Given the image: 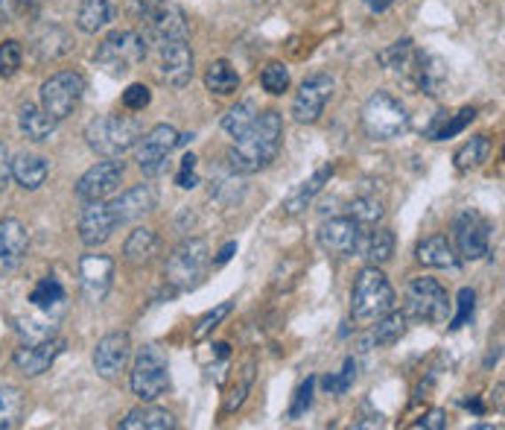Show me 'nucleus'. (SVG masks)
Instances as JSON below:
<instances>
[{
  "label": "nucleus",
  "mask_w": 505,
  "mask_h": 430,
  "mask_svg": "<svg viewBox=\"0 0 505 430\" xmlns=\"http://www.w3.org/2000/svg\"><path fill=\"white\" fill-rule=\"evenodd\" d=\"M280 141H284V117L275 108H269V112L257 115L255 123L237 138V144L228 149L225 164L237 176L257 173L278 158Z\"/></svg>",
  "instance_id": "f257e3e1"
},
{
  "label": "nucleus",
  "mask_w": 505,
  "mask_h": 430,
  "mask_svg": "<svg viewBox=\"0 0 505 430\" xmlns=\"http://www.w3.org/2000/svg\"><path fill=\"white\" fill-rule=\"evenodd\" d=\"M395 311V287L383 275L380 267H366L353 282L351 293V316L353 322L371 325Z\"/></svg>",
  "instance_id": "f03ea898"
},
{
  "label": "nucleus",
  "mask_w": 505,
  "mask_h": 430,
  "mask_svg": "<svg viewBox=\"0 0 505 430\" xmlns=\"http://www.w3.org/2000/svg\"><path fill=\"white\" fill-rule=\"evenodd\" d=\"M140 135H144V123L129 115H103L94 117L85 126V141L103 158H120L129 149H135Z\"/></svg>",
  "instance_id": "7ed1b4c3"
},
{
  "label": "nucleus",
  "mask_w": 505,
  "mask_h": 430,
  "mask_svg": "<svg viewBox=\"0 0 505 430\" xmlns=\"http://www.w3.org/2000/svg\"><path fill=\"white\" fill-rule=\"evenodd\" d=\"M210 267V249L205 240H185L173 249V255L167 258V267H164V278H167V287L173 293H185V290H193L201 284Z\"/></svg>",
  "instance_id": "20e7f679"
},
{
  "label": "nucleus",
  "mask_w": 505,
  "mask_h": 430,
  "mask_svg": "<svg viewBox=\"0 0 505 430\" xmlns=\"http://www.w3.org/2000/svg\"><path fill=\"white\" fill-rule=\"evenodd\" d=\"M146 38L135 29H114L97 47L94 62L111 76H126L146 59Z\"/></svg>",
  "instance_id": "39448f33"
},
{
  "label": "nucleus",
  "mask_w": 505,
  "mask_h": 430,
  "mask_svg": "<svg viewBox=\"0 0 505 430\" xmlns=\"http://www.w3.org/2000/svg\"><path fill=\"white\" fill-rule=\"evenodd\" d=\"M362 129L371 141H391L409 129V115L398 97L389 92H374L362 106Z\"/></svg>",
  "instance_id": "423d86ee"
},
{
  "label": "nucleus",
  "mask_w": 505,
  "mask_h": 430,
  "mask_svg": "<svg viewBox=\"0 0 505 430\" xmlns=\"http://www.w3.org/2000/svg\"><path fill=\"white\" fill-rule=\"evenodd\" d=\"M129 384H132V393L140 398V402H155V398L164 395L170 389V360H167V354L153 343L138 348Z\"/></svg>",
  "instance_id": "0eeeda50"
},
{
  "label": "nucleus",
  "mask_w": 505,
  "mask_h": 430,
  "mask_svg": "<svg viewBox=\"0 0 505 430\" xmlns=\"http://www.w3.org/2000/svg\"><path fill=\"white\" fill-rule=\"evenodd\" d=\"M447 314H450L447 290H444L436 278H427V275L412 278L406 287V316L427 325H441L447 322Z\"/></svg>",
  "instance_id": "6e6552de"
},
{
  "label": "nucleus",
  "mask_w": 505,
  "mask_h": 430,
  "mask_svg": "<svg viewBox=\"0 0 505 430\" xmlns=\"http://www.w3.org/2000/svg\"><path fill=\"white\" fill-rule=\"evenodd\" d=\"M181 147V132L170 123H158L149 129L146 135H140L138 141V167L146 176H164L170 170V155Z\"/></svg>",
  "instance_id": "1a4fd4ad"
},
{
  "label": "nucleus",
  "mask_w": 505,
  "mask_h": 430,
  "mask_svg": "<svg viewBox=\"0 0 505 430\" xmlns=\"http://www.w3.org/2000/svg\"><path fill=\"white\" fill-rule=\"evenodd\" d=\"M85 94V76L79 71H59L42 83V108L53 117L62 120L67 115H74V108L79 106V100Z\"/></svg>",
  "instance_id": "9d476101"
},
{
  "label": "nucleus",
  "mask_w": 505,
  "mask_h": 430,
  "mask_svg": "<svg viewBox=\"0 0 505 430\" xmlns=\"http://www.w3.org/2000/svg\"><path fill=\"white\" fill-rule=\"evenodd\" d=\"M491 243V223L479 211H464L453 223V249H456L459 261H479L488 255Z\"/></svg>",
  "instance_id": "9b49d317"
},
{
  "label": "nucleus",
  "mask_w": 505,
  "mask_h": 430,
  "mask_svg": "<svg viewBox=\"0 0 505 430\" xmlns=\"http://www.w3.org/2000/svg\"><path fill=\"white\" fill-rule=\"evenodd\" d=\"M333 76L327 74H312L301 83L296 100H292V117L296 123H316L325 112L327 100L333 97Z\"/></svg>",
  "instance_id": "f8f14e48"
},
{
  "label": "nucleus",
  "mask_w": 505,
  "mask_h": 430,
  "mask_svg": "<svg viewBox=\"0 0 505 430\" xmlns=\"http://www.w3.org/2000/svg\"><path fill=\"white\" fill-rule=\"evenodd\" d=\"M120 182H123V162L106 158V162H97L91 170H85L83 179L76 182V196L83 199V203L108 199L117 194Z\"/></svg>",
  "instance_id": "ddd939ff"
},
{
  "label": "nucleus",
  "mask_w": 505,
  "mask_h": 430,
  "mask_svg": "<svg viewBox=\"0 0 505 430\" xmlns=\"http://www.w3.org/2000/svg\"><path fill=\"white\" fill-rule=\"evenodd\" d=\"M158 74L164 83L185 88L193 79V50L187 38H173V42L158 44Z\"/></svg>",
  "instance_id": "4468645a"
},
{
  "label": "nucleus",
  "mask_w": 505,
  "mask_h": 430,
  "mask_svg": "<svg viewBox=\"0 0 505 430\" xmlns=\"http://www.w3.org/2000/svg\"><path fill=\"white\" fill-rule=\"evenodd\" d=\"M111 278H114V261L103 252H88L79 258V284L88 305H99L108 296Z\"/></svg>",
  "instance_id": "2eb2a0df"
},
{
  "label": "nucleus",
  "mask_w": 505,
  "mask_h": 430,
  "mask_svg": "<svg viewBox=\"0 0 505 430\" xmlns=\"http://www.w3.org/2000/svg\"><path fill=\"white\" fill-rule=\"evenodd\" d=\"M359 223L353 217H333L319 226V246L333 258H351L359 249Z\"/></svg>",
  "instance_id": "dca6fc26"
},
{
  "label": "nucleus",
  "mask_w": 505,
  "mask_h": 430,
  "mask_svg": "<svg viewBox=\"0 0 505 430\" xmlns=\"http://www.w3.org/2000/svg\"><path fill=\"white\" fill-rule=\"evenodd\" d=\"M423 56L421 50L409 42V38H400V42H395L391 47H386L383 53L377 56L383 68L386 71H391L403 85L409 88H418V79H421V68H423Z\"/></svg>",
  "instance_id": "f3484780"
},
{
  "label": "nucleus",
  "mask_w": 505,
  "mask_h": 430,
  "mask_svg": "<svg viewBox=\"0 0 505 430\" xmlns=\"http://www.w3.org/2000/svg\"><path fill=\"white\" fill-rule=\"evenodd\" d=\"M117 217L111 211V203L97 199V203H85V211L79 214V240L88 249L103 246L106 240L117 232Z\"/></svg>",
  "instance_id": "a211bd4d"
},
{
  "label": "nucleus",
  "mask_w": 505,
  "mask_h": 430,
  "mask_svg": "<svg viewBox=\"0 0 505 430\" xmlns=\"http://www.w3.org/2000/svg\"><path fill=\"white\" fill-rule=\"evenodd\" d=\"M62 352H65V339L50 337V339H44V343H24L21 348H15L12 363L21 375L38 378L56 363V357Z\"/></svg>",
  "instance_id": "6ab92c4d"
},
{
  "label": "nucleus",
  "mask_w": 505,
  "mask_h": 430,
  "mask_svg": "<svg viewBox=\"0 0 505 430\" xmlns=\"http://www.w3.org/2000/svg\"><path fill=\"white\" fill-rule=\"evenodd\" d=\"M129 357H132V339H129V334L126 331L106 334L94 348V369L106 381H111V378H117L126 369Z\"/></svg>",
  "instance_id": "aec40b11"
},
{
  "label": "nucleus",
  "mask_w": 505,
  "mask_h": 430,
  "mask_svg": "<svg viewBox=\"0 0 505 430\" xmlns=\"http://www.w3.org/2000/svg\"><path fill=\"white\" fill-rule=\"evenodd\" d=\"M158 205V191L153 185H135L129 187L126 194H120L117 199H111V211H114L117 223L126 226V223H135L144 214L155 211Z\"/></svg>",
  "instance_id": "412c9836"
},
{
  "label": "nucleus",
  "mask_w": 505,
  "mask_h": 430,
  "mask_svg": "<svg viewBox=\"0 0 505 430\" xmlns=\"http://www.w3.org/2000/svg\"><path fill=\"white\" fill-rule=\"evenodd\" d=\"M146 29H149V38H153L155 44L173 42V38H190V27H187L185 12H181L178 6H170V4L146 24Z\"/></svg>",
  "instance_id": "4be33fe9"
},
{
  "label": "nucleus",
  "mask_w": 505,
  "mask_h": 430,
  "mask_svg": "<svg viewBox=\"0 0 505 430\" xmlns=\"http://www.w3.org/2000/svg\"><path fill=\"white\" fill-rule=\"evenodd\" d=\"M56 126H59V120H53L42 106H36V103H24L21 112H18V129H21L24 138H29V141H36V144L50 141L56 132Z\"/></svg>",
  "instance_id": "5701e85b"
},
{
  "label": "nucleus",
  "mask_w": 505,
  "mask_h": 430,
  "mask_svg": "<svg viewBox=\"0 0 505 430\" xmlns=\"http://www.w3.org/2000/svg\"><path fill=\"white\" fill-rule=\"evenodd\" d=\"M27 249H29V235H27L21 219H15V217L4 219V223H0V255H4L9 269H15L24 261Z\"/></svg>",
  "instance_id": "b1692460"
},
{
  "label": "nucleus",
  "mask_w": 505,
  "mask_h": 430,
  "mask_svg": "<svg viewBox=\"0 0 505 430\" xmlns=\"http://www.w3.org/2000/svg\"><path fill=\"white\" fill-rule=\"evenodd\" d=\"M120 427L123 430H176L178 422L173 418V413L155 407L153 402H144L140 407L129 410L126 418L120 422Z\"/></svg>",
  "instance_id": "393cba45"
},
{
  "label": "nucleus",
  "mask_w": 505,
  "mask_h": 430,
  "mask_svg": "<svg viewBox=\"0 0 505 430\" xmlns=\"http://www.w3.org/2000/svg\"><path fill=\"white\" fill-rule=\"evenodd\" d=\"M333 179V164H325V167H319L316 173H312L307 182H301L296 191H292L287 196V203H284V211L287 214H301L304 208L316 199V194L325 191V185Z\"/></svg>",
  "instance_id": "a878e982"
},
{
  "label": "nucleus",
  "mask_w": 505,
  "mask_h": 430,
  "mask_svg": "<svg viewBox=\"0 0 505 430\" xmlns=\"http://www.w3.org/2000/svg\"><path fill=\"white\" fill-rule=\"evenodd\" d=\"M50 176V164L44 155H33V153H21L12 162V179L24 191H38Z\"/></svg>",
  "instance_id": "bb28decb"
},
{
  "label": "nucleus",
  "mask_w": 505,
  "mask_h": 430,
  "mask_svg": "<svg viewBox=\"0 0 505 430\" xmlns=\"http://www.w3.org/2000/svg\"><path fill=\"white\" fill-rule=\"evenodd\" d=\"M403 334H406V314L391 311L383 319H377V325L371 322V331L362 339V348H389L395 346Z\"/></svg>",
  "instance_id": "cd10ccee"
},
{
  "label": "nucleus",
  "mask_w": 505,
  "mask_h": 430,
  "mask_svg": "<svg viewBox=\"0 0 505 430\" xmlns=\"http://www.w3.org/2000/svg\"><path fill=\"white\" fill-rule=\"evenodd\" d=\"M418 261L423 267H432V269H456L459 255H456V249H453V243L447 237L436 235V237H427L418 246Z\"/></svg>",
  "instance_id": "c85d7f7f"
},
{
  "label": "nucleus",
  "mask_w": 505,
  "mask_h": 430,
  "mask_svg": "<svg viewBox=\"0 0 505 430\" xmlns=\"http://www.w3.org/2000/svg\"><path fill=\"white\" fill-rule=\"evenodd\" d=\"M114 21V6L111 0H83L76 12V27L83 29L85 36H97L99 29H106Z\"/></svg>",
  "instance_id": "c756f323"
},
{
  "label": "nucleus",
  "mask_w": 505,
  "mask_h": 430,
  "mask_svg": "<svg viewBox=\"0 0 505 430\" xmlns=\"http://www.w3.org/2000/svg\"><path fill=\"white\" fill-rule=\"evenodd\" d=\"M158 246H161V243H158V235L153 232V228L140 226V228H135V232L126 237L123 255H126L129 264L144 267V264H149V261H153V258L158 255Z\"/></svg>",
  "instance_id": "7c9ffc66"
},
{
  "label": "nucleus",
  "mask_w": 505,
  "mask_h": 430,
  "mask_svg": "<svg viewBox=\"0 0 505 430\" xmlns=\"http://www.w3.org/2000/svg\"><path fill=\"white\" fill-rule=\"evenodd\" d=\"M205 88L217 97H228L240 88V74L231 68V62H225V59H217V62H210L205 71Z\"/></svg>",
  "instance_id": "2f4dec72"
},
{
  "label": "nucleus",
  "mask_w": 505,
  "mask_h": 430,
  "mask_svg": "<svg viewBox=\"0 0 505 430\" xmlns=\"http://www.w3.org/2000/svg\"><path fill=\"white\" fill-rule=\"evenodd\" d=\"M473 117H477V108H462L456 115H438L427 126V138L430 141H450V138L464 132V126H468Z\"/></svg>",
  "instance_id": "473e14b6"
},
{
  "label": "nucleus",
  "mask_w": 505,
  "mask_h": 430,
  "mask_svg": "<svg viewBox=\"0 0 505 430\" xmlns=\"http://www.w3.org/2000/svg\"><path fill=\"white\" fill-rule=\"evenodd\" d=\"M29 302H33L36 311H47V314L59 311V307L65 305V287H62V282H59V278H53V275H44L42 282L33 287V293H29Z\"/></svg>",
  "instance_id": "72a5a7b5"
},
{
  "label": "nucleus",
  "mask_w": 505,
  "mask_h": 430,
  "mask_svg": "<svg viewBox=\"0 0 505 430\" xmlns=\"http://www.w3.org/2000/svg\"><path fill=\"white\" fill-rule=\"evenodd\" d=\"M488 155H491V138L477 135V138H470L464 147L456 149V158H453V162H456V170L468 173V170H477L488 162Z\"/></svg>",
  "instance_id": "f704fd0d"
},
{
  "label": "nucleus",
  "mask_w": 505,
  "mask_h": 430,
  "mask_svg": "<svg viewBox=\"0 0 505 430\" xmlns=\"http://www.w3.org/2000/svg\"><path fill=\"white\" fill-rule=\"evenodd\" d=\"M24 418V393L12 384H0V427H18Z\"/></svg>",
  "instance_id": "c9c22d12"
},
{
  "label": "nucleus",
  "mask_w": 505,
  "mask_h": 430,
  "mask_svg": "<svg viewBox=\"0 0 505 430\" xmlns=\"http://www.w3.org/2000/svg\"><path fill=\"white\" fill-rule=\"evenodd\" d=\"M18 334L24 337V343H44V339L56 337V319L47 311H38L36 316H24L18 319Z\"/></svg>",
  "instance_id": "e433bc0d"
},
{
  "label": "nucleus",
  "mask_w": 505,
  "mask_h": 430,
  "mask_svg": "<svg viewBox=\"0 0 505 430\" xmlns=\"http://www.w3.org/2000/svg\"><path fill=\"white\" fill-rule=\"evenodd\" d=\"M257 115H260V112H257V103H255V100H242V103H237L225 117H222V129H225V132L237 141V138L246 132L251 123H255Z\"/></svg>",
  "instance_id": "4c0bfd02"
},
{
  "label": "nucleus",
  "mask_w": 505,
  "mask_h": 430,
  "mask_svg": "<svg viewBox=\"0 0 505 430\" xmlns=\"http://www.w3.org/2000/svg\"><path fill=\"white\" fill-rule=\"evenodd\" d=\"M395 255V232L391 228H377L368 240V261L371 267H383Z\"/></svg>",
  "instance_id": "58836bf2"
},
{
  "label": "nucleus",
  "mask_w": 505,
  "mask_h": 430,
  "mask_svg": "<svg viewBox=\"0 0 505 430\" xmlns=\"http://www.w3.org/2000/svg\"><path fill=\"white\" fill-rule=\"evenodd\" d=\"M383 214H386V208L377 196H357L348 208V217L357 219L359 226H377Z\"/></svg>",
  "instance_id": "ea45409f"
},
{
  "label": "nucleus",
  "mask_w": 505,
  "mask_h": 430,
  "mask_svg": "<svg viewBox=\"0 0 505 430\" xmlns=\"http://www.w3.org/2000/svg\"><path fill=\"white\" fill-rule=\"evenodd\" d=\"M260 85H264V92L269 94H284L289 88V68L284 62H269L264 68V74H260Z\"/></svg>",
  "instance_id": "a19ab883"
},
{
  "label": "nucleus",
  "mask_w": 505,
  "mask_h": 430,
  "mask_svg": "<svg viewBox=\"0 0 505 430\" xmlns=\"http://www.w3.org/2000/svg\"><path fill=\"white\" fill-rule=\"evenodd\" d=\"M353 378H357V360L348 357L345 366H342V372L321 378V386H325L330 395H345L351 389V384H353Z\"/></svg>",
  "instance_id": "79ce46f5"
},
{
  "label": "nucleus",
  "mask_w": 505,
  "mask_h": 430,
  "mask_svg": "<svg viewBox=\"0 0 505 430\" xmlns=\"http://www.w3.org/2000/svg\"><path fill=\"white\" fill-rule=\"evenodd\" d=\"M21 62H24L21 42L9 38V42L0 44V76H15L18 71H21Z\"/></svg>",
  "instance_id": "37998d69"
},
{
  "label": "nucleus",
  "mask_w": 505,
  "mask_h": 430,
  "mask_svg": "<svg viewBox=\"0 0 505 430\" xmlns=\"http://www.w3.org/2000/svg\"><path fill=\"white\" fill-rule=\"evenodd\" d=\"M316 384H319L316 378H307V381H301V386L296 389V398H292V404L287 410V418H292V422H296V418H301L312 407V393H316Z\"/></svg>",
  "instance_id": "c03bdc74"
},
{
  "label": "nucleus",
  "mask_w": 505,
  "mask_h": 430,
  "mask_svg": "<svg viewBox=\"0 0 505 430\" xmlns=\"http://www.w3.org/2000/svg\"><path fill=\"white\" fill-rule=\"evenodd\" d=\"M456 305H459V311H456V316H453V322H450L453 331H459V328H464L473 319V311H477V290H473V287H462Z\"/></svg>",
  "instance_id": "a18cd8bd"
},
{
  "label": "nucleus",
  "mask_w": 505,
  "mask_h": 430,
  "mask_svg": "<svg viewBox=\"0 0 505 430\" xmlns=\"http://www.w3.org/2000/svg\"><path fill=\"white\" fill-rule=\"evenodd\" d=\"M251 384H255V360H249L246 369H242V381L234 389H231V395H228V402H225V413H234L237 407H242Z\"/></svg>",
  "instance_id": "49530a36"
},
{
  "label": "nucleus",
  "mask_w": 505,
  "mask_h": 430,
  "mask_svg": "<svg viewBox=\"0 0 505 430\" xmlns=\"http://www.w3.org/2000/svg\"><path fill=\"white\" fill-rule=\"evenodd\" d=\"M231 311H234V305H231V302H222V305L214 307V311H208V314L196 322V328H193V339H205V337H208L210 331H214V328H217Z\"/></svg>",
  "instance_id": "de8ad7c7"
},
{
  "label": "nucleus",
  "mask_w": 505,
  "mask_h": 430,
  "mask_svg": "<svg viewBox=\"0 0 505 430\" xmlns=\"http://www.w3.org/2000/svg\"><path fill=\"white\" fill-rule=\"evenodd\" d=\"M153 103V92L144 83H132L123 92V108L126 112H144V108Z\"/></svg>",
  "instance_id": "09e8293b"
},
{
  "label": "nucleus",
  "mask_w": 505,
  "mask_h": 430,
  "mask_svg": "<svg viewBox=\"0 0 505 430\" xmlns=\"http://www.w3.org/2000/svg\"><path fill=\"white\" fill-rule=\"evenodd\" d=\"M196 162H199V158L193 153H187L185 158H181V167H178V173H176V185L181 187V191H190V187L199 185Z\"/></svg>",
  "instance_id": "8fccbe9b"
},
{
  "label": "nucleus",
  "mask_w": 505,
  "mask_h": 430,
  "mask_svg": "<svg viewBox=\"0 0 505 430\" xmlns=\"http://www.w3.org/2000/svg\"><path fill=\"white\" fill-rule=\"evenodd\" d=\"M164 6H167V0H135V15H138L144 24H149Z\"/></svg>",
  "instance_id": "3c124183"
},
{
  "label": "nucleus",
  "mask_w": 505,
  "mask_h": 430,
  "mask_svg": "<svg viewBox=\"0 0 505 430\" xmlns=\"http://www.w3.org/2000/svg\"><path fill=\"white\" fill-rule=\"evenodd\" d=\"M418 430H444L447 427V413L444 410H430L427 416H421L415 422Z\"/></svg>",
  "instance_id": "603ef678"
},
{
  "label": "nucleus",
  "mask_w": 505,
  "mask_h": 430,
  "mask_svg": "<svg viewBox=\"0 0 505 430\" xmlns=\"http://www.w3.org/2000/svg\"><path fill=\"white\" fill-rule=\"evenodd\" d=\"M12 179V155H9V147L0 141V185H6Z\"/></svg>",
  "instance_id": "864d4df0"
},
{
  "label": "nucleus",
  "mask_w": 505,
  "mask_h": 430,
  "mask_svg": "<svg viewBox=\"0 0 505 430\" xmlns=\"http://www.w3.org/2000/svg\"><path fill=\"white\" fill-rule=\"evenodd\" d=\"M15 18V0H0V27L12 24Z\"/></svg>",
  "instance_id": "5fc2aeb1"
},
{
  "label": "nucleus",
  "mask_w": 505,
  "mask_h": 430,
  "mask_svg": "<svg viewBox=\"0 0 505 430\" xmlns=\"http://www.w3.org/2000/svg\"><path fill=\"white\" fill-rule=\"evenodd\" d=\"M234 252H237V243H234V240H231V243H225V246H222V252L217 255V267H222V264H228L231 261V258H234Z\"/></svg>",
  "instance_id": "6e6d98bb"
},
{
  "label": "nucleus",
  "mask_w": 505,
  "mask_h": 430,
  "mask_svg": "<svg viewBox=\"0 0 505 430\" xmlns=\"http://www.w3.org/2000/svg\"><path fill=\"white\" fill-rule=\"evenodd\" d=\"M362 4H366L371 12H386V9L395 4V0H362Z\"/></svg>",
  "instance_id": "4d7b16f0"
},
{
  "label": "nucleus",
  "mask_w": 505,
  "mask_h": 430,
  "mask_svg": "<svg viewBox=\"0 0 505 430\" xmlns=\"http://www.w3.org/2000/svg\"><path fill=\"white\" fill-rule=\"evenodd\" d=\"M464 407H470L473 413H485V407H482L479 398H470V402H464Z\"/></svg>",
  "instance_id": "13d9d810"
},
{
  "label": "nucleus",
  "mask_w": 505,
  "mask_h": 430,
  "mask_svg": "<svg viewBox=\"0 0 505 430\" xmlns=\"http://www.w3.org/2000/svg\"><path fill=\"white\" fill-rule=\"evenodd\" d=\"M6 273H12V269H9V264L4 261V255H0V275H6Z\"/></svg>",
  "instance_id": "bf43d9fd"
},
{
  "label": "nucleus",
  "mask_w": 505,
  "mask_h": 430,
  "mask_svg": "<svg viewBox=\"0 0 505 430\" xmlns=\"http://www.w3.org/2000/svg\"><path fill=\"white\" fill-rule=\"evenodd\" d=\"M249 4H255V6H257V4H266V0H249Z\"/></svg>",
  "instance_id": "052dcab7"
}]
</instances>
